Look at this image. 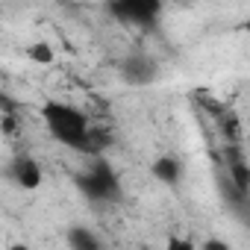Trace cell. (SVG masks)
I'll return each instance as SVG.
<instances>
[{
	"instance_id": "cell-1",
	"label": "cell",
	"mask_w": 250,
	"mask_h": 250,
	"mask_svg": "<svg viewBox=\"0 0 250 250\" xmlns=\"http://www.w3.org/2000/svg\"><path fill=\"white\" fill-rule=\"evenodd\" d=\"M42 121L50 133L53 142H59L62 147L74 150V153H88L94 156L91 147V121L83 109L62 103V100H47L42 106Z\"/></svg>"
},
{
	"instance_id": "cell-2",
	"label": "cell",
	"mask_w": 250,
	"mask_h": 250,
	"mask_svg": "<svg viewBox=\"0 0 250 250\" xmlns=\"http://www.w3.org/2000/svg\"><path fill=\"white\" fill-rule=\"evenodd\" d=\"M80 188L94 203H112L121 197V180L103 156H94V162L85 168V174L80 177Z\"/></svg>"
},
{
	"instance_id": "cell-3",
	"label": "cell",
	"mask_w": 250,
	"mask_h": 250,
	"mask_svg": "<svg viewBox=\"0 0 250 250\" xmlns=\"http://www.w3.org/2000/svg\"><path fill=\"white\" fill-rule=\"evenodd\" d=\"M109 9L121 24L136 30H150L156 27L165 9V0H109Z\"/></svg>"
},
{
	"instance_id": "cell-4",
	"label": "cell",
	"mask_w": 250,
	"mask_h": 250,
	"mask_svg": "<svg viewBox=\"0 0 250 250\" xmlns=\"http://www.w3.org/2000/svg\"><path fill=\"white\" fill-rule=\"evenodd\" d=\"M9 177H12L15 186H21L27 191H36L44 183V171H42V165L33 156H15L12 165H9Z\"/></svg>"
},
{
	"instance_id": "cell-5",
	"label": "cell",
	"mask_w": 250,
	"mask_h": 250,
	"mask_svg": "<svg viewBox=\"0 0 250 250\" xmlns=\"http://www.w3.org/2000/svg\"><path fill=\"white\" fill-rule=\"evenodd\" d=\"M153 177H156L159 183H165V186H174V183L183 177V162L174 159V156H159V159L153 162Z\"/></svg>"
},
{
	"instance_id": "cell-6",
	"label": "cell",
	"mask_w": 250,
	"mask_h": 250,
	"mask_svg": "<svg viewBox=\"0 0 250 250\" xmlns=\"http://www.w3.org/2000/svg\"><path fill=\"white\" fill-rule=\"evenodd\" d=\"M124 77L139 83V85H145V83H150L156 77V65L150 59H130L127 65H124Z\"/></svg>"
},
{
	"instance_id": "cell-7",
	"label": "cell",
	"mask_w": 250,
	"mask_h": 250,
	"mask_svg": "<svg viewBox=\"0 0 250 250\" xmlns=\"http://www.w3.org/2000/svg\"><path fill=\"white\" fill-rule=\"evenodd\" d=\"M65 241H68V247H74V250H97V247H100V238H97L91 229H85V227H71L68 235H65Z\"/></svg>"
},
{
	"instance_id": "cell-8",
	"label": "cell",
	"mask_w": 250,
	"mask_h": 250,
	"mask_svg": "<svg viewBox=\"0 0 250 250\" xmlns=\"http://www.w3.org/2000/svg\"><path fill=\"white\" fill-rule=\"evenodd\" d=\"M229 177H232V183H235L238 194H247V188H250V168H247L244 162H232Z\"/></svg>"
},
{
	"instance_id": "cell-9",
	"label": "cell",
	"mask_w": 250,
	"mask_h": 250,
	"mask_svg": "<svg viewBox=\"0 0 250 250\" xmlns=\"http://www.w3.org/2000/svg\"><path fill=\"white\" fill-rule=\"evenodd\" d=\"M27 56L33 59V62H39V65H50L56 56H53V47L50 44H44V42H36V44H30L27 47Z\"/></svg>"
},
{
	"instance_id": "cell-10",
	"label": "cell",
	"mask_w": 250,
	"mask_h": 250,
	"mask_svg": "<svg viewBox=\"0 0 250 250\" xmlns=\"http://www.w3.org/2000/svg\"><path fill=\"white\" fill-rule=\"evenodd\" d=\"M203 247L206 250H229V244H224V241H206Z\"/></svg>"
},
{
	"instance_id": "cell-11",
	"label": "cell",
	"mask_w": 250,
	"mask_h": 250,
	"mask_svg": "<svg viewBox=\"0 0 250 250\" xmlns=\"http://www.w3.org/2000/svg\"><path fill=\"white\" fill-rule=\"evenodd\" d=\"M168 244H171V247H180V250H188V247H191V241H180V238H171Z\"/></svg>"
},
{
	"instance_id": "cell-12",
	"label": "cell",
	"mask_w": 250,
	"mask_h": 250,
	"mask_svg": "<svg viewBox=\"0 0 250 250\" xmlns=\"http://www.w3.org/2000/svg\"><path fill=\"white\" fill-rule=\"evenodd\" d=\"M165 3H171V0H165Z\"/></svg>"
}]
</instances>
